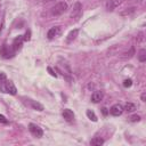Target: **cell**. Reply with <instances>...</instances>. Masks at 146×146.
Returning a JSON list of instances; mask_svg holds the SVG:
<instances>
[{"instance_id": "52a82bcc", "label": "cell", "mask_w": 146, "mask_h": 146, "mask_svg": "<svg viewBox=\"0 0 146 146\" xmlns=\"http://www.w3.org/2000/svg\"><path fill=\"white\" fill-rule=\"evenodd\" d=\"M63 117H64L67 122H72V121L74 120V113H73V111L70 110V108H65V110L63 111Z\"/></svg>"}, {"instance_id": "9a60e30c", "label": "cell", "mask_w": 146, "mask_h": 146, "mask_svg": "<svg viewBox=\"0 0 146 146\" xmlns=\"http://www.w3.org/2000/svg\"><path fill=\"white\" fill-rule=\"evenodd\" d=\"M86 114H87V116H88V119H89V120H91V121H94V122H96V121H97V116H96V114H95V112H94V111L88 110V111L86 112Z\"/></svg>"}, {"instance_id": "4fadbf2b", "label": "cell", "mask_w": 146, "mask_h": 146, "mask_svg": "<svg viewBox=\"0 0 146 146\" xmlns=\"http://www.w3.org/2000/svg\"><path fill=\"white\" fill-rule=\"evenodd\" d=\"M104 144V139L100 138V137H95L94 139H91L90 141V145H94V146H100Z\"/></svg>"}, {"instance_id": "6da1fadb", "label": "cell", "mask_w": 146, "mask_h": 146, "mask_svg": "<svg viewBox=\"0 0 146 146\" xmlns=\"http://www.w3.org/2000/svg\"><path fill=\"white\" fill-rule=\"evenodd\" d=\"M0 91L5 92V94H10V95H16L17 94V89L15 87V84L9 81V80H5L0 83Z\"/></svg>"}, {"instance_id": "44dd1931", "label": "cell", "mask_w": 146, "mask_h": 146, "mask_svg": "<svg viewBox=\"0 0 146 146\" xmlns=\"http://www.w3.org/2000/svg\"><path fill=\"white\" fill-rule=\"evenodd\" d=\"M0 123H5V124L8 123V120H7L3 115H1V114H0Z\"/></svg>"}, {"instance_id": "cb8c5ba5", "label": "cell", "mask_w": 146, "mask_h": 146, "mask_svg": "<svg viewBox=\"0 0 146 146\" xmlns=\"http://www.w3.org/2000/svg\"><path fill=\"white\" fill-rule=\"evenodd\" d=\"M102 112H103V114H104V115H107V113H108V111H107V108H106V107H103V108H102Z\"/></svg>"}, {"instance_id": "9c48e42d", "label": "cell", "mask_w": 146, "mask_h": 146, "mask_svg": "<svg viewBox=\"0 0 146 146\" xmlns=\"http://www.w3.org/2000/svg\"><path fill=\"white\" fill-rule=\"evenodd\" d=\"M103 97H104L103 91H95L91 95V102L92 103H99V102L103 100Z\"/></svg>"}, {"instance_id": "ac0fdd59", "label": "cell", "mask_w": 146, "mask_h": 146, "mask_svg": "<svg viewBox=\"0 0 146 146\" xmlns=\"http://www.w3.org/2000/svg\"><path fill=\"white\" fill-rule=\"evenodd\" d=\"M123 86H124L125 88L131 87V86H132V80H131V79H125V80L123 81Z\"/></svg>"}, {"instance_id": "30bf717a", "label": "cell", "mask_w": 146, "mask_h": 146, "mask_svg": "<svg viewBox=\"0 0 146 146\" xmlns=\"http://www.w3.org/2000/svg\"><path fill=\"white\" fill-rule=\"evenodd\" d=\"M23 40H24V38H23L22 35H19L18 38H16V39L14 40V42H13V50H14V51H16V50H18V49L21 48Z\"/></svg>"}, {"instance_id": "8fae6325", "label": "cell", "mask_w": 146, "mask_h": 146, "mask_svg": "<svg viewBox=\"0 0 146 146\" xmlns=\"http://www.w3.org/2000/svg\"><path fill=\"white\" fill-rule=\"evenodd\" d=\"M30 105H31V107H32L33 110H35V111H43V110H44V108H43V105L40 104V103H38V102H35V100H31V99H30Z\"/></svg>"}, {"instance_id": "5b68a950", "label": "cell", "mask_w": 146, "mask_h": 146, "mask_svg": "<svg viewBox=\"0 0 146 146\" xmlns=\"http://www.w3.org/2000/svg\"><path fill=\"white\" fill-rule=\"evenodd\" d=\"M123 1H124V0H108V1L106 2V9H107L108 11H112V10H114L116 7H119Z\"/></svg>"}, {"instance_id": "8992f818", "label": "cell", "mask_w": 146, "mask_h": 146, "mask_svg": "<svg viewBox=\"0 0 146 146\" xmlns=\"http://www.w3.org/2000/svg\"><path fill=\"white\" fill-rule=\"evenodd\" d=\"M123 112V107L120 105V104H114L111 108H110V113L113 115V116H119L121 115Z\"/></svg>"}, {"instance_id": "ba28073f", "label": "cell", "mask_w": 146, "mask_h": 146, "mask_svg": "<svg viewBox=\"0 0 146 146\" xmlns=\"http://www.w3.org/2000/svg\"><path fill=\"white\" fill-rule=\"evenodd\" d=\"M59 32H60V27H59V26H54V27H51V29L48 31L47 36H48L49 40H51V39H54L56 35H58Z\"/></svg>"}, {"instance_id": "5bb4252c", "label": "cell", "mask_w": 146, "mask_h": 146, "mask_svg": "<svg viewBox=\"0 0 146 146\" xmlns=\"http://www.w3.org/2000/svg\"><path fill=\"white\" fill-rule=\"evenodd\" d=\"M10 54H11V52H10V50H9V49H7V46H6V44H3V46H2V48H1V55H2L5 58H8L9 56H11Z\"/></svg>"}, {"instance_id": "d6986e66", "label": "cell", "mask_w": 146, "mask_h": 146, "mask_svg": "<svg viewBox=\"0 0 146 146\" xmlns=\"http://www.w3.org/2000/svg\"><path fill=\"white\" fill-rule=\"evenodd\" d=\"M129 120H130L131 122H139V121H140V116H139V115H137V114H135V115L130 116V117H129Z\"/></svg>"}, {"instance_id": "7a4b0ae2", "label": "cell", "mask_w": 146, "mask_h": 146, "mask_svg": "<svg viewBox=\"0 0 146 146\" xmlns=\"http://www.w3.org/2000/svg\"><path fill=\"white\" fill-rule=\"evenodd\" d=\"M67 8H68L67 3H66L65 1H60V2L56 3V5L51 8V15H54V16H59V15L64 14V13L67 10Z\"/></svg>"}, {"instance_id": "7402d4cb", "label": "cell", "mask_w": 146, "mask_h": 146, "mask_svg": "<svg viewBox=\"0 0 146 146\" xmlns=\"http://www.w3.org/2000/svg\"><path fill=\"white\" fill-rule=\"evenodd\" d=\"M6 79H7L6 74H5V73H2V72H0V83H1L2 81H5Z\"/></svg>"}, {"instance_id": "7c38bea8", "label": "cell", "mask_w": 146, "mask_h": 146, "mask_svg": "<svg viewBox=\"0 0 146 146\" xmlns=\"http://www.w3.org/2000/svg\"><path fill=\"white\" fill-rule=\"evenodd\" d=\"M78 33H79V30H78V29H75V30L71 31V32L67 34V41H68V42L73 41V40H74V39L78 36Z\"/></svg>"}, {"instance_id": "484cf974", "label": "cell", "mask_w": 146, "mask_h": 146, "mask_svg": "<svg viewBox=\"0 0 146 146\" xmlns=\"http://www.w3.org/2000/svg\"><path fill=\"white\" fill-rule=\"evenodd\" d=\"M46 1H47V2H49V1H52V0H46Z\"/></svg>"}, {"instance_id": "e0dca14e", "label": "cell", "mask_w": 146, "mask_h": 146, "mask_svg": "<svg viewBox=\"0 0 146 146\" xmlns=\"http://www.w3.org/2000/svg\"><path fill=\"white\" fill-rule=\"evenodd\" d=\"M124 110H125L127 112H133V111L136 110V105H135L133 103H127L125 106H124Z\"/></svg>"}, {"instance_id": "ffe728a7", "label": "cell", "mask_w": 146, "mask_h": 146, "mask_svg": "<svg viewBox=\"0 0 146 146\" xmlns=\"http://www.w3.org/2000/svg\"><path fill=\"white\" fill-rule=\"evenodd\" d=\"M133 11H135V8H133V7H132V8H127L124 11L121 13V15H122V16H123V15H129V14H131V13H133Z\"/></svg>"}, {"instance_id": "3957f363", "label": "cell", "mask_w": 146, "mask_h": 146, "mask_svg": "<svg viewBox=\"0 0 146 146\" xmlns=\"http://www.w3.org/2000/svg\"><path fill=\"white\" fill-rule=\"evenodd\" d=\"M29 130H30V132L32 133V136H34V137H36V138H40V137H42V135H43L42 129H41L39 125L34 124V123H30V124H29Z\"/></svg>"}, {"instance_id": "603a6c76", "label": "cell", "mask_w": 146, "mask_h": 146, "mask_svg": "<svg viewBox=\"0 0 146 146\" xmlns=\"http://www.w3.org/2000/svg\"><path fill=\"white\" fill-rule=\"evenodd\" d=\"M48 71H49V73H50V74H51L52 76H55V78L57 76V74H56V73H55V72H54V71L51 70V67H48Z\"/></svg>"}, {"instance_id": "277c9868", "label": "cell", "mask_w": 146, "mask_h": 146, "mask_svg": "<svg viewBox=\"0 0 146 146\" xmlns=\"http://www.w3.org/2000/svg\"><path fill=\"white\" fill-rule=\"evenodd\" d=\"M82 13V5L81 2H75L73 5V8H72V11H71V17L72 18H78Z\"/></svg>"}, {"instance_id": "2e32d148", "label": "cell", "mask_w": 146, "mask_h": 146, "mask_svg": "<svg viewBox=\"0 0 146 146\" xmlns=\"http://www.w3.org/2000/svg\"><path fill=\"white\" fill-rule=\"evenodd\" d=\"M138 59H139V62H141V63H144V62L146 60V50H145V49H141V50L139 51Z\"/></svg>"}, {"instance_id": "d4e9b609", "label": "cell", "mask_w": 146, "mask_h": 146, "mask_svg": "<svg viewBox=\"0 0 146 146\" xmlns=\"http://www.w3.org/2000/svg\"><path fill=\"white\" fill-rule=\"evenodd\" d=\"M145 98H146V94H145V92H143V94H141V100H143V102H145Z\"/></svg>"}]
</instances>
